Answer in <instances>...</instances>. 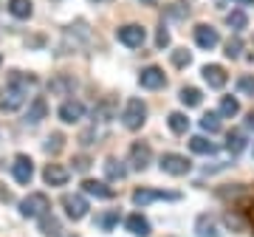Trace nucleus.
<instances>
[{"label":"nucleus","instance_id":"obj_7","mask_svg":"<svg viewBox=\"0 0 254 237\" xmlns=\"http://www.w3.org/2000/svg\"><path fill=\"white\" fill-rule=\"evenodd\" d=\"M11 173H14V181L26 186V183H31V178H34V161H31L28 155H14Z\"/></svg>","mask_w":254,"mask_h":237},{"label":"nucleus","instance_id":"obj_28","mask_svg":"<svg viewBox=\"0 0 254 237\" xmlns=\"http://www.w3.org/2000/svg\"><path fill=\"white\" fill-rule=\"evenodd\" d=\"M190 62H192V54L187 51V48H175L173 51V65L175 68H187Z\"/></svg>","mask_w":254,"mask_h":237},{"label":"nucleus","instance_id":"obj_12","mask_svg":"<svg viewBox=\"0 0 254 237\" xmlns=\"http://www.w3.org/2000/svg\"><path fill=\"white\" fill-rule=\"evenodd\" d=\"M68 178H71V173H68L63 164H48L46 170H43V181H46L48 186H65Z\"/></svg>","mask_w":254,"mask_h":237},{"label":"nucleus","instance_id":"obj_23","mask_svg":"<svg viewBox=\"0 0 254 237\" xmlns=\"http://www.w3.org/2000/svg\"><path fill=\"white\" fill-rule=\"evenodd\" d=\"M198 237H220L218 229H215V220L209 215H200L198 218Z\"/></svg>","mask_w":254,"mask_h":237},{"label":"nucleus","instance_id":"obj_3","mask_svg":"<svg viewBox=\"0 0 254 237\" xmlns=\"http://www.w3.org/2000/svg\"><path fill=\"white\" fill-rule=\"evenodd\" d=\"M48 209H51V203H48V195H43V192H31L28 198L20 201V215L23 218H43Z\"/></svg>","mask_w":254,"mask_h":237},{"label":"nucleus","instance_id":"obj_24","mask_svg":"<svg viewBox=\"0 0 254 237\" xmlns=\"http://www.w3.org/2000/svg\"><path fill=\"white\" fill-rule=\"evenodd\" d=\"M125 167L119 164L116 158H108V161H105V175H108L110 181H122V178H125Z\"/></svg>","mask_w":254,"mask_h":237},{"label":"nucleus","instance_id":"obj_22","mask_svg":"<svg viewBox=\"0 0 254 237\" xmlns=\"http://www.w3.org/2000/svg\"><path fill=\"white\" fill-rule=\"evenodd\" d=\"M167 124H170V130H173V133H178V136H181V133H187V130H190V118L184 116V113H170V116H167Z\"/></svg>","mask_w":254,"mask_h":237},{"label":"nucleus","instance_id":"obj_40","mask_svg":"<svg viewBox=\"0 0 254 237\" xmlns=\"http://www.w3.org/2000/svg\"><path fill=\"white\" fill-rule=\"evenodd\" d=\"M91 3H110V0H91Z\"/></svg>","mask_w":254,"mask_h":237},{"label":"nucleus","instance_id":"obj_14","mask_svg":"<svg viewBox=\"0 0 254 237\" xmlns=\"http://www.w3.org/2000/svg\"><path fill=\"white\" fill-rule=\"evenodd\" d=\"M82 192H88V195L99 198V201H110V198H113V189L105 186L102 181H93V178H85V181H82Z\"/></svg>","mask_w":254,"mask_h":237},{"label":"nucleus","instance_id":"obj_4","mask_svg":"<svg viewBox=\"0 0 254 237\" xmlns=\"http://www.w3.org/2000/svg\"><path fill=\"white\" fill-rule=\"evenodd\" d=\"M192 170V161L190 158H184L178 153H164L161 155V173L167 175H187Z\"/></svg>","mask_w":254,"mask_h":237},{"label":"nucleus","instance_id":"obj_29","mask_svg":"<svg viewBox=\"0 0 254 237\" xmlns=\"http://www.w3.org/2000/svg\"><path fill=\"white\" fill-rule=\"evenodd\" d=\"M229 26L235 28V31H240V28H246V26H249V17H246L243 11L237 9V11H232V14H229Z\"/></svg>","mask_w":254,"mask_h":237},{"label":"nucleus","instance_id":"obj_16","mask_svg":"<svg viewBox=\"0 0 254 237\" xmlns=\"http://www.w3.org/2000/svg\"><path fill=\"white\" fill-rule=\"evenodd\" d=\"M200 73H203L206 85H209V88H215V91H220V88L226 85V71H223L220 65H206Z\"/></svg>","mask_w":254,"mask_h":237},{"label":"nucleus","instance_id":"obj_33","mask_svg":"<svg viewBox=\"0 0 254 237\" xmlns=\"http://www.w3.org/2000/svg\"><path fill=\"white\" fill-rule=\"evenodd\" d=\"M40 226H43V232H46V235H57V229H60V223H57L54 218H48V212H46V215L40 218Z\"/></svg>","mask_w":254,"mask_h":237},{"label":"nucleus","instance_id":"obj_37","mask_svg":"<svg viewBox=\"0 0 254 237\" xmlns=\"http://www.w3.org/2000/svg\"><path fill=\"white\" fill-rule=\"evenodd\" d=\"M246 127H249V130H254V110L249 113V116H246Z\"/></svg>","mask_w":254,"mask_h":237},{"label":"nucleus","instance_id":"obj_9","mask_svg":"<svg viewBox=\"0 0 254 237\" xmlns=\"http://www.w3.org/2000/svg\"><path fill=\"white\" fill-rule=\"evenodd\" d=\"M150 161H153V150H150L147 144L136 141V144L130 147V167H133V170L144 173L147 167H150Z\"/></svg>","mask_w":254,"mask_h":237},{"label":"nucleus","instance_id":"obj_15","mask_svg":"<svg viewBox=\"0 0 254 237\" xmlns=\"http://www.w3.org/2000/svg\"><path fill=\"white\" fill-rule=\"evenodd\" d=\"M195 40H198L200 48H215L220 43V34H218V28H212V26H198L195 28Z\"/></svg>","mask_w":254,"mask_h":237},{"label":"nucleus","instance_id":"obj_19","mask_svg":"<svg viewBox=\"0 0 254 237\" xmlns=\"http://www.w3.org/2000/svg\"><path fill=\"white\" fill-rule=\"evenodd\" d=\"M31 6H34L31 0H9V11L17 20H28V17H31V11H34Z\"/></svg>","mask_w":254,"mask_h":237},{"label":"nucleus","instance_id":"obj_25","mask_svg":"<svg viewBox=\"0 0 254 237\" xmlns=\"http://www.w3.org/2000/svg\"><path fill=\"white\" fill-rule=\"evenodd\" d=\"M200 99H203V93H200L198 88H181V102L187 108H198Z\"/></svg>","mask_w":254,"mask_h":237},{"label":"nucleus","instance_id":"obj_17","mask_svg":"<svg viewBox=\"0 0 254 237\" xmlns=\"http://www.w3.org/2000/svg\"><path fill=\"white\" fill-rule=\"evenodd\" d=\"M48 113V105L43 96H37V99H31V105H28V113H26V124H40L43 118H46Z\"/></svg>","mask_w":254,"mask_h":237},{"label":"nucleus","instance_id":"obj_34","mask_svg":"<svg viewBox=\"0 0 254 237\" xmlns=\"http://www.w3.org/2000/svg\"><path fill=\"white\" fill-rule=\"evenodd\" d=\"M155 43H158V48H164V46H170V31L167 28H158V37H155Z\"/></svg>","mask_w":254,"mask_h":237},{"label":"nucleus","instance_id":"obj_41","mask_svg":"<svg viewBox=\"0 0 254 237\" xmlns=\"http://www.w3.org/2000/svg\"><path fill=\"white\" fill-rule=\"evenodd\" d=\"M0 65H3V54H0Z\"/></svg>","mask_w":254,"mask_h":237},{"label":"nucleus","instance_id":"obj_38","mask_svg":"<svg viewBox=\"0 0 254 237\" xmlns=\"http://www.w3.org/2000/svg\"><path fill=\"white\" fill-rule=\"evenodd\" d=\"M240 6H254V0H237Z\"/></svg>","mask_w":254,"mask_h":237},{"label":"nucleus","instance_id":"obj_31","mask_svg":"<svg viewBox=\"0 0 254 237\" xmlns=\"http://www.w3.org/2000/svg\"><path fill=\"white\" fill-rule=\"evenodd\" d=\"M240 51H243L240 37H235V40H229V43H226V57H229V59H237V57H240Z\"/></svg>","mask_w":254,"mask_h":237},{"label":"nucleus","instance_id":"obj_39","mask_svg":"<svg viewBox=\"0 0 254 237\" xmlns=\"http://www.w3.org/2000/svg\"><path fill=\"white\" fill-rule=\"evenodd\" d=\"M141 3H144V6H155V3H158V0H141Z\"/></svg>","mask_w":254,"mask_h":237},{"label":"nucleus","instance_id":"obj_26","mask_svg":"<svg viewBox=\"0 0 254 237\" xmlns=\"http://www.w3.org/2000/svg\"><path fill=\"white\" fill-rule=\"evenodd\" d=\"M240 113V102L235 96H223L220 99V116H237Z\"/></svg>","mask_w":254,"mask_h":237},{"label":"nucleus","instance_id":"obj_21","mask_svg":"<svg viewBox=\"0 0 254 237\" xmlns=\"http://www.w3.org/2000/svg\"><path fill=\"white\" fill-rule=\"evenodd\" d=\"M190 150L198 153V155H212L215 153V144H212L209 138H203V136H192L190 138Z\"/></svg>","mask_w":254,"mask_h":237},{"label":"nucleus","instance_id":"obj_8","mask_svg":"<svg viewBox=\"0 0 254 237\" xmlns=\"http://www.w3.org/2000/svg\"><path fill=\"white\" fill-rule=\"evenodd\" d=\"M48 91H51V96H71L76 91V79H73L71 73H57L48 82Z\"/></svg>","mask_w":254,"mask_h":237},{"label":"nucleus","instance_id":"obj_27","mask_svg":"<svg viewBox=\"0 0 254 237\" xmlns=\"http://www.w3.org/2000/svg\"><path fill=\"white\" fill-rule=\"evenodd\" d=\"M200 127L206 130V133H218L220 130V116L218 113H206V116L200 118Z\"/></svg>","mask_w":254,"mask_h":237},{"label":"nucleus","instance_id":"obj_6","mask_svg":"<svg viewBox=\"0 0 254 237\" xmlns=\"http://www.w3.org/2000/svg\"><path fill=\"white\" fill-rule=\"evenodd\" d=\"M178 192H158V189H136L133 192V203L136 206H147L153 201H178Z\"/></svg>","mask_w":254,"mask_h":237},{"label":"nucleus","instance_id":"obj_2","mask_svg":"<svg viewBox=\"0 0 254 237\" xmlns=\"http://www.w3.org/2000/svg\"><path fill=\"white\" fill-rule=\"evenodd\" d=\"M147 121V105L141 99H127L125 110H122V124L127 130H141Z\"/></svg>","mask_w":254,"mask_h":237},{"label":"nucleus","instance_id":"obj_10","mask_svg":"<svg viewBox=\"0 0 254 237\" xmlns=\"http://www.w3.org/2000/svg\"><path fill=\"white\" fill-rule=\"evenodd\" d=\"M63 206H65V215H68L71 220H82L85 215H88V209H91V206H88V201H85L82 195H65Z\"/></svg>","mask_w":254,"mask_h":237},{"label":"nucleus","instance_id":"obj_13","mask_svg":"<svg viewBox=\"0 0 254 237\" xmlns=\"http://www.w3.org/2000/svg\"><path fill=\"white\" fill-rule=\"evenodd\" d=\"M82 116H85V105H82V102H73V99L63 102V108H60V118H63L65 124H76Z\"/></svg>","mask_w":254,"mask_h":237},{"label":"nucleus","instance_id":"obj_36","mask_svg":"<svg viewBox=\"0 0 254 237\" xmlns=\"http://www.w3.org/2000/svg\"><path fill=\"white\" fill-rule=\"evenodd\" d=\"M116 218H119V215H108V218H102V226H105V229H110L113 223H116Z\"/></svg>","mask_w":254,"mask_h":237},{"label":"nucleus","instance_id":"obj_5","mask_svg":"<svg viewBox=\"0 0 254 237\" xmlns=\"http://www.w3.org/2000/svg\"><path fill=\"white\" fill-rule=\"evenodd\" d=\"M144 28L141 26H136V23H130V26H119L116 28V40L122 43V46H127V48H138L141 43H144Z\"/></svg>","mask_w":254,"mask_h":237},{"label":"nucleus","instance_id":"obj_30","mask_svg":"<svg viewBox=\"0 0 254 237\" xmlns=\"http://www.w3.org/2000/svg\"><path fill=\"white\" fill-rule=\"evenodd\" d=\"M63 144H65V138L60 136V133H54V136L46 138V153H60V150H63Z\"/></svg>","mask_w":254,"mask_h":237},{"label":"nucleus","instance_id":"obj_18","mask_svg":"<svg viewBox=\"0 0 254 237\" xmlns=\"http://www.w3.org/2000/svg\"><path fill=\"white\" fill-rule=\"evenodd\" d=\"M127 229L136 237H147L150 235V220H147L144 215H130V218H127Z\"/></svg>","mask_w":254,"mask_h":237},{"label":"nucleus","instance_id":"obj_20","mask_svg":"<svg viewBox=\"0 0 254 237\" xmlns=\"http://www.w3.org/2000/svg\"><path fill=\"white\" fill-rule=\"evenodd\" d=\"M226 150L232 155H240L246 150V136L243 133H240V130H232V133H229V138H226Z\"/></svg>","mask_w":254,"mask_h":237},{"label":"nucleus","instance_id":"obj_32","mask_svg":"<svg viewBox=\"0 0 254 237\" xmlns=\"http://www.w3.org/2000/svg\"><path fill=\"white\" fill-rule=\"evenodd\" d=\"M237 91L254 96V76H240V79H237Z\"/></svg>","mask_w":254,"mask_h":237},{"label":"nucleus","instance_id":"obj_35","mask_svg":"<svg viewBox=\"0 0 254 237\" xmlns=\"http://www.w3.org/2000/svg\"><path fill=\"white\" fill-rule=\"evenodd\" d=\"M73 167H76V170H79V173H85V170H88V167H91V161H88V158H85V155H79V158H73Z\"/></svg>","mask_w":254,"mask_h":237},{"label":"nucleus","instance_id":"obj_1","mask_svg":"<svg viewBox=\"0 0 254 237\" xmlns=\"http://www.w3.org/2000/svg\"><path fill=\"white\" fill-rule=\"evenodd\" d=\"M37 79L31 73H20V71H11L9 82L0 88V110H6V113H14L26 105L28 99V88L34 85Z\"/></svg>","mask_w":254,"mask_h":237},{"label":"nucleus","instance_id":"obj_11","mask_svg":"<svg viewBox=\"0 0 254 237\" xmlns=\"http://www.w3.org/2000/svg\"><path fill=\"white\" fill-rule=\"evenodd\" d=\"M138 82H141V88H147V91H158V88H164V71L161 68H155V65H150V68H144V71L138 73Z\"/></svg>","mask_w":254,"mask_h":237}]
</instances>
